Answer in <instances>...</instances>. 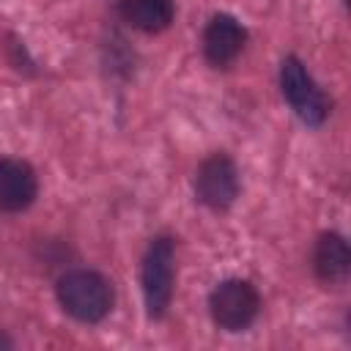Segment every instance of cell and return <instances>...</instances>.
<instances>
[{
  "label": "cell",
  "mask_w": 351,
  "mask_h": 351,
  "mask_svg": "<svg viewBox=\"0 0 351 351\" xmlns=\"http://www.w3.org/2000/svg\"><path fill=\"white\" fill-rule=\"evenodd\" d=\"M211 321L225 332H244L261 313V296L247 280H222L208 296Z\"/></svg>",
  "instance_id": "3"
},
{
  "label": "cell",
  "mask_w": 351,
  "mask_h": 351,
  "mask_svg": "<svg viewBox=\"0 0 351 351\" xmlns=\"http://www.w3.org/2000/svg\"><path fill=\"white\" fill-rule=\"evenodd\" d=\"M55 293H58L60 307L82 324H96V321L107 318L112 310V302H115L112 282L93 269L66 271L58 280Z\"/></svg>",
  "instance_id": "1"
},
{
  "label": "cell",
  "mask_w": 351,
  "mask_h": 351,
  "mask_svg": "<svg viewBox=\"0 0 351 351\" xmlns=\"http://www.w3.org/2000/svg\"><path fill=\"white\" fill-rule=\"evenodd\" d=\"M123 22H129L132 27L143 30V33H159L165 27H170L176 5L173 0H121L118 5Z\"/></svg>",
  "instance_id": "9"
},
{
  "label": "cell",
  "mask_w": 351,
  "mask_h": 351,
  "mask_svg": "<svg viewBox=\"0 0 351 351\" xmlns=\"http://www.w3.org/2000/svg\"><path fill=\"white\" fill-rule=\"evenodd\" d=\"M313 271L324 282H343L351 271V250L340 233H321L313 247Z\"/></svg>",
  "instance_id": "8"
},
{
  "label": "cell",
  "mask_w": 351,
  "mask_h": 351,
  "mask_svg": "<svg viewBox=\"0 0 351 351\" xmlns=\"http://www.w3.org/2000/svg\"><path fill=\"white\" fill-rule=\"evenodd\" d=\"M280 88L291 110L307 123V126H321L329 115V99L324 90L315 85V80L307 74L304 63L299 58H285L280 66Z\"/></svg>",
  "instance_id": "4"
},
{
  "label": "cell",
  "mask_w": 351,
  "mask_h": 351,
  "mask_svg": "<svg viewBox=\"0 0 351 351\" xmlns=\"http://www.w3.org/2000/svg\"><path fill=\"white\" fill-rule=\"evenodd\" d=\"M38 195V178L33 167L22 159L0 156V211L16 214L25 211Z\"/></svg>",
  "instance_id": "7"
},
{
  "label": "cell",
  "mask_w": 351,
  "mask_h": 351,
  "mask_svg": "<svg viewBox=\"0 0 351 351\" xmlns=\"http://www.w3.org/2000/svg\"><path fill=\"white\" fill-rule=\"evenodd\" d=\"M0 346H11V343H8V340H5V337H0Z\"/></svg>",
  "instance_id": "10"
},
{
  "label": "cell",
  "mask_w": 351,
  "mask_h": 351,
  "mask_svg": "<svg viewBox=\"0 0 351 351\" xmlns=\"http://www.w3.org/2000/svg\"><path fill=\"white\" fill-rule=\"evenodd\" d=\"M247 44L244 25L230 14H214L203 30V55L214 69L230 66Z\"/></svg>",
  "instance_id": "6"
},
{
  "label": "cell",
  "mask_w": 351,
  "mask_h": 351,
  "mask_svg": "<svg viewBox=\"0 0 351 351\" xmlns=\"http://www.w3.org/2000/svg\"><path fill=\"white\" fill-rule=\"evenodd\" d=\"M195 195L203 206L222 211L239 197V170L228 154H211L195 173Z\"/></svg>",
  "instance_id": "5"
},
{
  "label": "cell",
  "mask_w": 351,
  "mask_h": 351,
  "mask_svg": "<svg viewBox=\"0 0 351 351\" xmlns=\"http://www.w3.org/2000/svg\"><path fill=\"white\" fill-rule=\"evenodd\" d=\"M143 299L151 318H162L173 302L176 282V244L170 236H156L143 258Z\"/></svg>",
  "instance_id": "2"
}]
</instances>
